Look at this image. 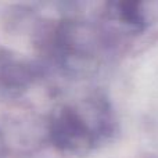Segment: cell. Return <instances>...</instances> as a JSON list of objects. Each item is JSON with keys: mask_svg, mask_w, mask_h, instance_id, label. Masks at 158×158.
<instances>
[{"mask_svg": "<svg viewBox=\"0 0 158 158\" xmlns=\"http://www.w3.org/2000/svg\"><path fill=\"white\" fill-rule=\"evenodd\" d=\"M112 132V112L103 98H93L83 106H63L53 112L49 122L52 144L68 156L92 153Z\"/></svg>", "mask_w": 158, "mask_h": 158, "instance_id": "cell-1", "label": "cell"}, {"mask_svg": "<svg viewBox=\"0 0 158 158\" xmlns=\"http://www.w3.org/2000/svg\"><path fill=\"white\" fill-rule=\"evenodd\" d=\"M3 151H4V143H3L2 135H0V158H2V156H3Z\"/></svg>", "mask_w": 158, "mask_h": 158, "instance_id": "cell-2", "label": "cell"}]
</instances>
